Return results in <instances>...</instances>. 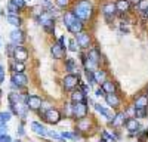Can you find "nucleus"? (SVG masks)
Masks as SVG:
<instances>
[{
	"mask_svg": "<svg viewBox=\"0 0 148 142\" xmlns=\"http://www.w3.org/2000/svg\"><path fill=\"white\" fill-rule=\"evenodd\" d=\"M73 14L76 15L77 19L84 21V19H89L92 16V5L89 0H80V2L76 5Z\"/></svg>",
	"mask_w": 148,
	"mask_h": 142,
	"instance_id": "obj_1",
	"label": "nucleus"
},
{
	"mask_svg": "<svg viewBox=\"0 0 148 142\" xmlns=\"http://www.w3.org/2000/svg\"><path fill=\"white\" fill-rule=\"evenodd\" d=\"M71 115L76 117V118H84L86 114H88V105H86V102H80V104H73L71 106Z\"/></svg>",
	"mask_w": 148,
	"mask_h": 142,
	"instance_id": "obj_2",
	"label": "nucleus"
},
{
	"mask_svg": "<svg viewBox=\"0 0 148 142\" xmlns=\"http://www.w3.org/2000/svg\"><path fill=\"white\" fill-rule=\"evenodd\" d=\"M79 83H80V79L79 76L76 74H67L62 80V86L65 90H74L76 89V86H79Z\"/></svg>",
	"mask_w": 148,
	"mask_h": 142,
	"instance_id": "obj_3",
	"label": "nucleus"
},
{
	"mask_svg": "<svg viewBox=\"0 0 148 142\" xmlns=\"http://www.w3.org/2000/svg\"><path fill=\"white\" fill-rule=\"evenodd\" d=\"M43 118H45L47 123L56 124V123H59V120H61V113H59L56 108H47V110L43 113Z\"/></svg>",
	"mask_w": 148,
	"mask_h": 142,
	"instance_id": "obj_4",
	"label": "nucleus"
},
{
	"mask_svg": "<svg viewBox=\"0 0 148 142\" xmlns=\"http://www.w3.org/2000/svg\"><path fill=\"white\" fill-rule=\"evenodd\" d=\"M42 104H43V101L39 95H27L25 96V105L28 110H39Z\"/></svg>",
	"mask_w": 148,
	"mask_h": 142,
	"instance_id": "obj_5",
	"label": "nucleus"
},
{
	"mask_svg": "<svg viewBox=\"0 0 148 142\" xmlns=\"http://www.w3.org/2000/svg\"><path fill=\"white\" fill-rule=\"evenodd\" d=\"M12 56L15 58V61L24 62V61H27V59H28V51L24 46L18 44L16 47H14V51H12Z\"/></svg>",
	"mask_w": 148,
	"mask_h": 142,
	"instance_id": "obj_6",
	"label": "nucleus"
},
{
	"mask_svg": "<svg viewBox=\"0 0 148 142\" xmlns=\"http://www.w3.org/2000/svg\"><path fill=\"white\" fill-rule=\"evenodd\" d=\"M27 81H28V79H27V76L24 74V73H14V74H12V77H10L12 86L18 87V89L22 87V86H25Z\"/></svg>",
	"mask_w": 148,
	"mask_h": 142,
	"instance_id": "obj_7",
	"label": "nucleus"
},
{
	"mask_svg": "<svg viewBox=\"0 0 148 142\" xmlns=\"http://www.w3.org/2000/svg\"><path fill=\"white\" fill-rule=\"evenodd\" d=\"M76 42H77L79 47L88 49L89 44H90V37H89V34H86V33H79L77 37H76Z\"/></svg>",
	"mask_w": 148,
	"mask_h": 142,
	"instance_id": "obj_8",
	"label": "nucleus"
},
{
	"mask_svg": "<svg viewBox=\"0 0 148 142\" xmlns=\"http://www.w3.org/2000/svg\"><path fill=\"white\" fill-rule=\"evenodd\" d=\"M88 59H89V67H96L98 64H99L101 55H99V52H98V49H90L89 53H88Z\"/></svg>",
	"mask_w": 148,
	"mask_h": 142,
	"instance_id": "obj_9",
	"label": "nucleus"
},
{
	"mask_svg": "<svg viewBox=\"0 0 148 142\" xmlns=\"http://www.w3.org/2000/svg\"><path fill=\"white\" fill-rule=\"evenodd\" d=\"M126 120H127V118H126V114L125 113H117L110 120V124L113 126V127H120V126H123V124L126 123Z\"/></svg>",
	"mask_w": 148,
	"mask_h": 142,
	"instance_id": "obj_10",
	"label": "nucleus"
},
{
	"mask_svg": "<svg viewBox=\"0 0 148 142\" xmlns=\"http://www.w3.org/2000/svg\"><path fill=\"white\" fill-rule=\"evenodd\" d=\"M125 124H126L127 130L130 132V135H136V133L139 132L138 129H141V127H139V124H138V122H136V118H127Z\"/></svg>",
	"mask_w": 148,
	"mask_h": 142,
	"instance_id": "obj_11",
	"label": "nucleus"
},
{
	"mask_svg": "<svg viewBox=\"0 0 148 142\" xmlns=\"http://www.w3.org/2000/svg\"><path fill=\"white\" fill-rule=\"evenodd\" d=\"M42 24H43V28L47 31V33H53L55 31V21L52 18H49L47 15H43V19H42Z\"/></svg>",
	"mask_w": 148,
	"mask_h": 142,
	"instance_id": "obj_12",
	"label": "nucleus"
},
{
	"mask_svg": "<svg viewBox=\"0 0 148 142\" xmlns=\"http://www.w3.org/2000/svg\"><path fill=\"white\" fill-rule=\"evenodd\" d=\"M105 102L113 106V108H117V106H120V98L117 96L116 93H107L105 95Z\"/></svg>",
	"mask_w": 148,
	"mask_h": 142,
	"instance_id": "obj_13",
	"label": "nucleus"
},
{
	"mask_svg": "<svg viewBox=\"0 0 148 142\" xmlns=\"http://www.w3.org/2000/svg\"><path fill=\"white\" fill-rule=\"evenodd\" d=\"M51 53L53 55V58L56 59H62L64 58V47L61 46L59 43H53L51 47Z\"/></svg>",
	"mask_w": 148,
	"mask_h": 142,
	"instance_id": "obj_14",
	"label": "nucleus"
},
{
	"mask_svg": "<svg viewBox=\"0 0 148 142\" xmlns=\"http://www.w3.org/2000/svg\"><path fill=\"white\" fill-rule=\"evenodd\" d=\"M71 101L73 104H80V102H86V96H84V93L80 90V89H74L73 93H71Z\"/></svg>",
	"mask_w": 148,
	"mask_h": 142,
	"instance_id": "obj_15",
	"label": "nucleus"
},
{
	"mask_svg": "<svg viewBox=\"0 0 148 142\" xmlns=\"http://www.w3.org/2000/svg\"><path fill=\"white\" fill-rule=\"evenodd\" d=\"M24 39H25V37H24V33H22L21 30H14V31L10 33V40L14 42L16 46L21 44V43L24 42Z\"/></svg>",
	"mask_w": 148,
	"mask_h": 142,
	"instance_id": "obj_16",
	"label": "nucleus"
},
{
	"mask_svg": "<svg viewBox=\"0 0 148 142\" xmlns=\"http://www.w3.org/2000/svg\"><path fill=\"white\" fill-rule=\"evenodd\" d=\"M135 108H148V95H139L135 99Z\"/></svg>",
	"mask_w": 148,
	"mask_h": 142,
	"instance_id": "obj_17",
	"label": "nucleus"
},
{
	"mask_svg": "<svg viewBox=\"0 0 148 142\" xmlns=\"http://www.w3.org/2000/svg\"><path fill=\"white\" fill-rule=\"evenodd\" d=\"M31 129L34 130V132L39 135V136H46L47 135V130H46V127L42 124V123H37V122H33L31 123Z\"/></svg>",
	"mask_w": 148,
	"mask_h": 142,
	"instance_id": "obj_18",
	"label": "nucleus"
},
{
	"mask_svg": "<svg viewBox=\"0 0 148 142\" xmlns=\"http://www.w3.org/2000/svg\"><path fill=\"white\" fill-rule=\"evenodd\" d=\"M102 90H104V93H116V83L114 81H111V80H105L104 83H102V87H101Z\"/></svg>",
	"mask_w": 148,
	"mask_h": 142,
	"instance_id": "obj_19",
	"label": "nucleus"
},
{
	"mask_svg": "<svg viewBox=\"0 0 148 142\" xmlns=\"http://www.w3.org/2000/svg\"><path fill=\"white\" fill-rule=\"evenodd\" d=\"M102 12H104V15L107 18L114 16V14H116V5L114 3H105L104 8H102Z\"/></svg>",
	"mask_w": 148,
	"mask_h": 142,
	"instance_id": "obj_20",
	"label": "nucleus"
},
{
	"mask_svg": "<svg viewBox=\"0 0 148 142\" xmlns=\"http://www.w3.org/2000/svg\"><path fill=\"white\" fill-rule=\"evenodd\" d=\"M130 9V3L129 0H117L116 3V10H120V12H127Z\"/></svg>",
	"mask_w": 148,
	"mask_h": 142,
	"instance_id": "obj_21",
	"label": "nucleus"
},
{
	"mask_svg": "<svg viewBox=\"0 0 148 142\" xmlns=\"http://www.w3.org/2000/svg\"><path fill=\"white\" fill-rule=\"evenodd\" d=\"M89 126H90V123H89V118H80V120L77 122V127H79V130L80 132H84V130H89Z\"/></svg>",
	"mask_w": 148,
	"mask_h": 142,
	"instance_id": "obj_22",
	"label": "nucleus"
},
{
	"mask_svg": "<svg viewBox=\"0 0 148 142\" xmlns=\"http://www.w3.org/2000/svg\"><path fill=\"white\" fill-rule=\"evenodd\" d=\"M93 76H95V83H104L105 81V71H102V70L93 71Z\"/></svg>",
	"mask_w": 148,
	"mask_h": 142,
	"instance_id": "obj_23",
	"label": "nucleus"
},
{
	"mask_svg": "<svg viewBox=\"0 0 148 142\" xmlns=\"http://www.w3.org/2000/svg\"><path fill=\"white\" fill-rule=\"evenodd\" d=\"M8 22L12 24V25H15V27H19L21 25V18L18 15H8Z\"/></svg>",
	"mask_w": 148,
	"mask_h": 142,
	"instance_id": "obj_24",
	"label": "nucleus"
},
{
	"mask_svg": "<svg viewBox=\"0 0 148 142\" xmlns=\"http://www.w3.org/2000/svg\"><path fill=\"white\" fill-rule=\"evenodd\" d=\"M84 76H86V80L89 81V85H93V83H95V76H93V71L90 68L84 70Z\"/></svg>",
	"mask_w": 148,
	"mask_h": 142,
	"instance_id": "obj_25",
	"label": "nucleus"
},
{
	"mask_svg": "<svg viewBox=\"0 0 148 142\" xmlns=\"http://www.w3.org/2000/svg\"><path fill=\"white\" fill-rule=\"evenodd\" d=\"M95 108H96V111H98V113H101L104 117H107V118H113V117H111V114L108 113V110H105L101 104H96V105H95Z\"/></svg>",
	"mask_w": 148,
	"mask_h": 142,
	"instance_id": "obj_26",
	"label": "nucleus"
},
{
	"mask_svg": "<svg viewBox=\"0 0 148 142\" xmlns=\"http://www.w3.org/2000/svg\"><path fill=\"white\" fill-rule=\"evenodd\" d=\"M67 70L68 71H77V65H76V61H74L73 58H68L67 59V64H65Z\"/></svg>",
	"mask_w": 148,
	"mask_h": 142,
	"instance_id": "obj_27",
	"label": "nucleus"
},
{
	"mask_svg": "<svg viewBox=\"0 0 148 142\" xmlns=\"http://www.w3.org/2000/svg\"><path fill=\"white\" fill-rule=\"evenodd\" d=\"M12 70H14L15 73H22V71L25 70V65H24V62H18V61H15L14 65H12Z\"/></svg>",
	"mask_w": 148,
	"mask_h": 142,
	"instance_id": "obj_28",
	"label": "nucleus"
},
{
	"mask_svg": "<svg viewBox=\"0 0 148 142\" xmlns=\"http://www.w3.org/2000/svg\"><path fill=\"white\" fill-rule=\"evenodd\" d=\"M68 49H70L71 52H77V51H79V44H77L76 39H71V40L68 42Z\"/></svg>",
	"mask_w": 148,
	"mask_h": 142,
	"instance_id": "obj_29",
	"label": "nucleus"
},
{
	"mask_svg": "<svg viewBox=\"0 0 148 142\" xmlns=\"http://www.w3.org/2000/svg\"><path fill=\"white\" fill-rule=\"evenodd\" d=\"M10 120V113H0V123L6 124Z\"/></svg>",
	"mask_w": 148,
	"mask_h": 142,
	"instance_id": "obj_30",
	"label": "nucleus"
},
{
	"mask_svg": "<svg viewBox=\"0 0 148 142\" xmlns=\"http://www.w3.org/2000/svg\"><path fill=\"white\" fill-rule=\"evenodd\" d=\"M135 115L138 118H144L147 115V108H135Z\"/></svg>",
	"mask_w": 148,
	"mask_h": 142,
	"instance_id": "obj_31",
	"label": "nucleus"
},
{
	"mask_svg": "<svg viewBox=\"0 0 148 142\" xmlns=\"http://www.w3.org/2000/svg\"><path fill=\"white\" fill-rule=\"evenodd\" d=\"M8 9H9V12H10V14L9 15H18V8L15 6V5H12L10 2H9V5H8Z\"/></svg>",
	"mask_w": 148,
	"mask_h": 142,
	"instance_id": "obj_32",
	"label": "nucleus"
},
{
	"mask_svg": "<svg viewBox=\"0 0 148 142\" xmlns=\"http://www.w3.org/2000/svg\"><path fill=\"white\" fill-rule=\"evenodd\" d=\"M10 3H12V5H15L18 9H21L24 5H25V0H10Z\"/></svg>",
	"mask_w": 148,
	"mask_h": 142,
	"instance_id": "obj_33",
	"label": "nucleus"
},
{
	"mask_svg": "<svg viewBox=\"0 0 148 142\" xmlns=\"http://www.w3.org/2000/svg\"><path fill=\"white\" fill-rule=\"evenodd\" d=\"M138 6H139V9H141V12H144V10H147V9H148V0H141V2L138 3Z\"/></svg>",
	"mask_w": 148,
	"mask_h": 142,
	"instance_id": "obj_34",
	"label": "nucleus"
},
{
	"mask_svg": "<svg viewBox=\"0 0 148 142\" xmlns=\"http://www.w3.org/2000/svg\"><path fill=\"white\" fill-rule=\"evenodd\" d=\"M62 139H65V138H68V139H74V138H77V133H70V132H64L62 135Z\"/></svg>",
	"mask_w": 148,
	"mask_h": 142,
	"instance_id": "obj_35",
	"label": "nucleus"
},
{
	"mask_svg": "<svg viewBox=\"0 0 148 142\" xmlns=\"http://www.w3.org/2000/svg\"><path fill=\"white\" fill-rule=\"evenodd\" d=\"M47 135L51 136V138H53V139H62V136H61L59 133H56V132H53V130H49Z\"/></svg>",
	"mask_w": 148,
	"mask_h": 142,
	"instance_id": "obj_36",
	"label": "nucleus"
},
{
	"mask_svg": "<svg viewBox=\"0 0 148 142\" xmlns=\"http://www.w3.org/2000/svg\"><path fill=\"white\" fill-rule=\"evenodd\" d=\"M0 142H12L9 135H0Z\"/></svg>",
	"mask_w": 148,
	"mask_h": 142,
	"instance_id": "obj_37",
	"label": "nucleus"
},
{
	"mask_svg": "<svg viewBox=\"0 0 148 142\" xmlns=\"http://www.w3.org/2000/svg\"><path fill=\"white\" fill-rule=\"evenodd\" d=\"M56 5L61 6V8H64V6L68 5V0H56Z\"/></svg>",
	"mask_w": 148,
	"mask_h": 142,
	"instance_id": "obj_38",
	"label": "nucleus"
},
{
	"mask_svg": "<svg viewBox=\"0 0 148 142\" xmlns=\"http://www.w3.org/2000/svg\"><path fill=\"white\" fill-rule=\"evenodd\" d=\"M79 85H80V83H79ZM80 87H82L80 90H82L83 93H84V92H88V90H89V86H88V85H83V83H82V85H80Z\"/></svg>",
	"mask_w": 148,
	"mask_h": 142,
	"instance_id": "obj_39",
	"label": "nucleus"
},
{
	"mask_svg": "<svg viewBox=\"0 0 148 142\" xmlns=\"http://www.w3.org/2000/svg\"><path fill=\"white\" fill-rule=\"evenodd\" d=\"M3 77H5V71H3V67L0 65V83L3 81Z\"/></svg>",
	"mask_w": 148,
	"mask_h": 142,
	"instance_id": "obj_40",
	"label": "nucleus"
},
{
	"mask_svg": "<svg viewBox=\"0 0 148 142\" xmlns=\"http://www.w3.org/2000/svg\"><path fill=\"white\" fill-rule=\"evenodd\" d=\"M96 96H105L104 90H102V89H98V90H96Z\"/></svg>",
	"mask_w": 148,
	"mask_h": 142,
	"instance_id": "obj_41",
	"label": "nucleus"
},
{
	"mask_svg": "<svg viewBox=\"0 0 148 142\" xmlns=\"http://www.w3.org/2000/svg\"><path fill=\"white\" fill-rule=\"evenodd\" d=\"M18 133H19L21 136L24 135V129H22V126H19V129H18Z\"/></svg>",
	"mask_w": 148,
	"mask_h": 142,
	"instance_id": "obj_42",
	"label": "nucleus"
},
{
	"mask_svg": "<svg viewBox=\"0 0 148 142\" xmlns=\"http://www.w3.org/2000/svg\"><path fill=\"white\" fill-rule=\"evenodd\" d=\"M142 14H144V16H145V18L148 19V9H147V10H144V12H142Z\"/></svg>",
	"mask_w": 148,
	"mask_h": 142,
	"instance_id": "obj_43",
	"label": "nucleus"
},
{
	"mask_svg": "<svg viewBox=\"0 0 148 142\" xmlns=\"http://www.w3.org/2000/svg\"><path fill=\"white\" fill-rule=\"evenodd\" d=\"M130 2H132V3H136V5H138V3L141 2V0H129V3H130Z\"/></svg>",
	"mask_w": 148,
	"mask_h": 142,
	"instance_id": "obj_44",
	"label": "nucleus"
},
{
	"mask_svg": "<svg viewBox=\"0 0 148 142\" xmlns=\"http://www.w3.org/2000/svg\"><path fill=\"white\" fill-rule=\"evenodd\" d=\"M98 142H107L105 139H99V141H98Z\"/></svg>",
	"mask_w": 148,
	"mask_h": 142,
	"instance_id": "obj_45",
	"label": "nucleus"
},
{
	"mask_svg": "<svg viewBox=\"0 0 148 142\" xmlns=\"http://www.w3.org/2000/svg\"><path fill=\"white\" fill-rule=\"evenodd\" d=\"M145 135H148V129H147V130H145Z\"/></svg>",
	"mask_w": 148,
	"mask_h": 142,
	"instance_id": "obj_46",
	"label": "nucleus"
},
{
	"mask_svg": "<svg viewBox=\"0 0 148 142\" xmlns=\"http://www.w3.org/2000/svg\"><path fill=\"white\" fill-rule=\"evenodd\" d=\"M15 142H22V141H19V139H18V141H15Z\"/></svg>",
	"mask_w": 148,
	"mask_h": 142,
	"instance_id": "obj_47",
	"label": "nucleus"
}]
</instances>
